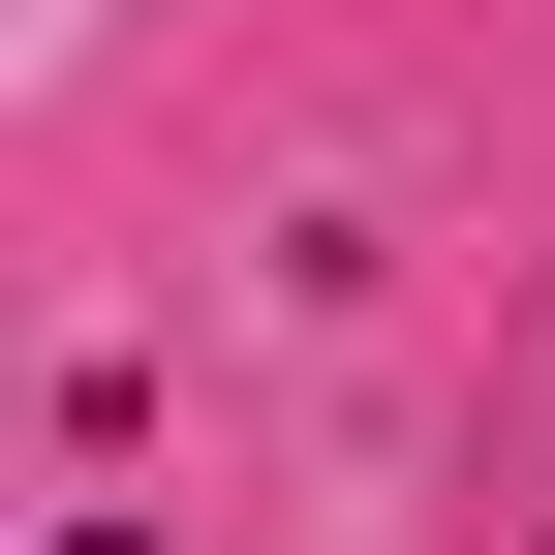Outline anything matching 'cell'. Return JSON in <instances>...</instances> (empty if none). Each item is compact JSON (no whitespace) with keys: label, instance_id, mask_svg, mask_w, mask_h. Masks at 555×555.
<instances>
[{"label":"cell","instance_id":"obj_1","mask_svg":"<svg viewBox=\"0 0 555 555\" xmlns=\"http://www.w3.org/2000/svg\"><path fill=\"white\" fill-rule=\"evenodd\" d=\"M62 555H155V525H62Z\"/></svg>","mask_w":555,"mask_h":555}]
</instances>
